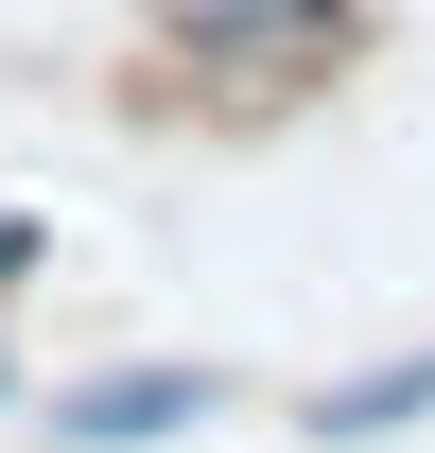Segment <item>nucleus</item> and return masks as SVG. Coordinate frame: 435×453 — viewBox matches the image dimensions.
I'll use <instances>...</instances> for the list:
<instances>
[{"label": "nucleus", "mask_w": 435, "mask_h": 453, "mask_svg": "<svg viewBox=\"0 0 435 453\" xmlns=\"http://www.w3.org/2000/svg\"><path fill=\"white\" fill-rule=\"evenodd\" d=\"M366 53V0H157V88L210 122H296Z\"/></svg>", "instance_id": "1"}, {"label": "nucleus", "mask_w": 435, "mask_h": 453, "mask_svg": "<svg viewBox=\"0 0 435 453\" xmlns=\"http://www.w3.org/2000/svg\"><path fill=\"white\" fill-rule=\"evenodd\" d=\"M210 418H244V384H226L210 349H122V366H88V384L35 401L53 453H174V436H210Z\"/></svg>", "instance_id": "2"}, {"label": "nucleus", "mask_w": 435, "mask_h": 453, "mask_svg": "<svg viewBox=\"0 0 435 453\" xmlns=\"http://www.w3.org/2000/svg\"><path fill=\"white\" fill-rule=\"evenodd\" d=\"M418 418H435V332L383 349V366H331V384L296 401V436H314V453H401Z\"/></svg>", "instance_id": "3"}, {"label": "nucleus", "mask_w": 435, "mask_h": 453, "mask_svg": "<svg viewBox=\"0 0 435 453\" xmlns=\"http://www.w3.org/2000/svg\"><path fill=\"white\" fill-rule=\"evenodd\" d=\"M53 280V210H18V192H0V296H35Z\"/></svg>", "instance_id": "4"}, {"label": "nucleus", "mask_w": 435, "mask_h": 453, "mask_svg": "<svg viewBox=\"0 0 435 453\" xmlns=\"http://www.w3.org/2000/svg\"><path fill=\"white\" fill-rule=\"evenodd\" d=\"M0 418H35V384H18V349H0Z\"/></svg>", "instance_id": "5"}]
</instances>
